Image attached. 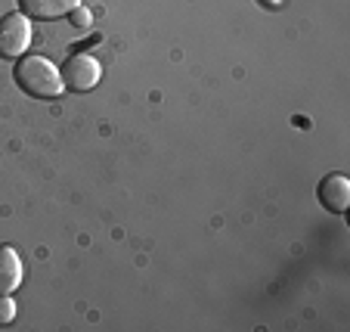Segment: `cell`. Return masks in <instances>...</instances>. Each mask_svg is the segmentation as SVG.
<instances>
[{"label": "cell", "mask_w": 350, "mask_h": 332, "mask_svg": "<svg viewBox=\"0 0 350 332\" xmlns=\"http://www.w3.org/2000/svg\"><path fill=\"white\" fill-rule=\"evenodd\" d=\"M13 78L19 84V90L34 97V100H59L62 90H66L59 68L46 56H34V53L19 56L13 68Z\"/></svg>", "instance_id": "cell-1"}, {"label": "cell", "mask_w": 350, "mask_h": 332, "mask_svg": "<svg viewBox=\"0 0 350 332\" xmlns=\"http://www.w3.org/2000/svg\"><path fill=\"white\" fill-rule=\"evenodd\" d=\"M59 75H62L66 90L87 93L99 84V78H103V66H99V60L90 56V53H72L66 62H62Z\"/></svg>", "instance_id": "cell-2"}, {"label": "cell", "mask_w": 350, "mask_h": 332, "mask_svg": "<svg viewBox=\"0 0 350 332\" xmlns=\"http://www.w3.org/2000/svg\"><path fill=\"white\" fill-rule=\"evenodd\" d=\"M31 47V19L10 13L0 19V60H19Z\"/></svg>", "instance_id": "cell-3"}, {"label": "cell", "mask_w": 350, "mask_h": 332, "mask_svg": "<svg viewBox=\"0 0 350 332\" xmlns=\"http://www.w3.org/2000/svg\"><path fill=\"white\" fill-rule=\"evenodd\" d=\"M319 202H323L325 212L332 214H344L350 205V180L347 174L335 171V174H325L323 180H319V190H317Z\"/></svg>", "instance_id": "cell-4"}, {"label": "cell", "mask_w": 350, "mask_h": 332, "mask_svg": "<svg viewBox=\"0 0 350 332\" xmlns=\"http://www.w3.org/2000/svg\"><path fill=\"white\" fill-rule=\"evenodd\" d=\"M19 3V13L28 16V19H59V16H68L75 7H81V0H16Z\"/></svg>", "instance_id": "cell-5"}, {"label": "cell", "mask_w": 350, "mask_h": 332, "mask_svg": "<svg viewBox=\"0 0 350 332\" xmlns=\"http://www.w3.org/2000/svg\"><path fill=\"white\" fill-rule=\"evenodd\" d=\"M22 258L13 246H0V292L13 295L22 286Z\"/></svg>", "instance_id": "cell-6"}, {"label": "cell", "mask_w": 350, "mask_h": 332, "mask_svg": "<svg viewBox=\"0 0 350 332\" xmlns=\"http://www.w3.org/2000/svg\"><path fill=\"white\" fill-rule=\"evenodd\" d=\"M68 22H72L75 28H81V31H87V28L93 25V13L84 7V3H81V7H75L72 13H68Z\"/></svg>", "instance_id": "cell-7"}, {"label": "cell", "mask_w": 350, "mask_h": 332, "mask_svg": "<svg viewBox=\"0 0 350 332\" xmlns=\"http://www.w3.org/2000/svg\"><path fill=\"white\" fill-rule=\"evenodd\" d=\"M16 320V301L7 292H0V326H10Z\"/></svg>", "instance_id": "cell-8"}, {"label": "cell", "mask_w": 350, "mask_h": 332, "mask_svg": "<svg viewBox=\"0 0 350 332\" xmlns=\"http://www.w3.org/2000/svg\"><path fill=\"white\" fill-rule=\"evenodd\" d=\"M260 7H267V10H276V7H282V0H260Z\"/></svg>", "instance_id": "cell-9"}]
</instances>
